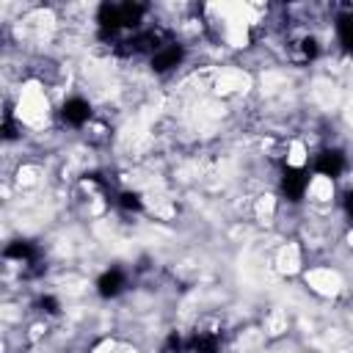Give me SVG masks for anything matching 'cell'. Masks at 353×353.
Wrapping results in <instances>:
<instances>
[{"mask_svg": "<svg viewBox=\"0 0 353 353\" xmlns=\"http://www.w3.org/2000/svg\"><path fill=\"white\" fill-rule=\"evenodd\" d=\"M306 185H309V174L303 168H284L281 174V190L290 201H301L303 193H306Z\"/></svg>", "mask_w": 353, "mask_h": 353, "instance_id": "obj_1", "label": "cell"}, {"mask_svg": "<svg viewBox=\"0 0 353 353\" xmlns=\"http://www.w3.org/2000/svg\"><path fill=\"white\" fill-rule=\"evenodd\" d=\"M314 171L323 174V176H339L345 171V154L339 149H323L317 157H314Z\"/></svg>", "mask_w": 353, "mask_h": 353, "instance_id": "obj_2", "label": "cell"}, {"mask_svg": "<svg viewBox=\"0 0 353 353\" xmlns=\"http://www.w3.org/2000/svg\"><path fill=\"white\" fill-rule=\"evenodd\" d=\"M182 58H185V50H182L176 41H171V44H165L163 50H157V52L152 55V69H154V72H171L174 66L182 63Z\"/></svg>", "mask_w": 353, "mask_h": 353, "instance_id": "obj_3", "label": "cell"}, {"mask_svg": "<svg viewBox=\"0 0 353 353\" xmlns=\"http://www.w3.org/2000/svg\"><path fill=\"white\" fill-rule=\"evenodd\" d=\"M61 116H63L66 124H72V127H83V124L91 119V105H88L83 97H72V99L63 102Z\"/></svg>", "mask_w": 353, "mask_h": 353, "instance_id": "obj_4", "label": "cell"}, {"mask_svg": "<svg viewBox=\"0 0 353 353\" xmlns=\"http://www.w3.org/2000/svg\"><path fill=\"white\" fill-rule=\"evenodd\" d=\"M121 290H124V273H121L119 268L105 270V273L99 276V281H97V292H99L102 298H116Z\"/></svg>", "mask_w": 353, "mask_h": 353, "instance_id": "obj_5", "label": "cell"}, {"mask_svg": "<svg viewBox=\"0 0 353 353\" xmlns=\"http://www.w3.org/2000/svg\"><path fill=\"white\" fill-rule=\"evenodd\" d=\"M218 347H221V339H218V334H210V331H196L188 339L190 353H218Z\"/></svg>", "mask_w": 353, "mask_h": 353, "instance_id": "obj_6", "label": "cell"}, {"mask_svg": "<svg viewBox=\"0 0 353 353\" xmlns=\"http://www.w3.org/2000/svg\"><path fill=\"white\" fill-rule=\"evenodd\" d=\"M6 256L8 259H19L22 265H36V245L33 243H28V240H17V243H11L8 248H6Z\"/></svg>", "mask_w": 353, "mask_h": 353, "instance_id": "obj_7", "label": "cell"}, {"mask_svg": "<svg viewBox=\"0 0 353 353\" xmlns=\"http://www.w3.org/2000/svg\"><path fill=\"white\" fill-rule=\"evenodd\" d=\"M336 36H339V44L353 52V14H339L336 17Z\"/></svg>", "mask_w": 353, "mask_h": 353, "instance_id": "obj_8", "label": "cell"}, {"mask_svg": "<svg viewBox=\"0 0 353 353\" xmlns=\"http://www.w3.org/2000/svg\"><path fill=\"white\" fill-rule=\"evenodd\" d=\"M116 204H119L124 212H141V207H143L141 196H138V193H132V190H121V193L116 196Z\"/></svg>", "mask_w": 353, "mask_h": 353, "instance_id": "obj_9", "label": "cell"}, {"mask_svg": "<svg viewBox=\"0 0 353 353\" xmlns=\"http://www.w3.org/2000/svg\"><path fill=\"white\" fill-rule=\"evenodd\" d=\"M317 52H320V47H317L314 39H301V58H303V61L317 58Z\"/></svg>", "mask_w": 353, "mask_h": 353, "instance_id": "obj_10", "label": "cell"}, {"mask_svg": "<svg viewBox=\"0 0 353 353\" xmlns=\"http://www.w3.org/2000/svg\"><path fill=\"white\" fill-rule=\"evenodd\" d=\"M39 306H41L47 314H58V312H61V306H58V301H55L52 295H44V298L39 301Z\"/></svg>", "mask_w": 353, "mask_h": 353, "instance_id": "obj_11", "label": "cell"}, {"mask_svg": "<svg viewBox=\"0 0 353 353\" xmlns=\"http://www.w3.org/2000/svg\"><path fill=\"white\" fill-rule=\"evenodd\" d=\"M345 212H347V218H350V223H353V188L345 193Z\"/></svg>", "mask_w": 353, "mask_h": 353, "instance_id": "obj_12", "label": "cell"}]
</instances>
